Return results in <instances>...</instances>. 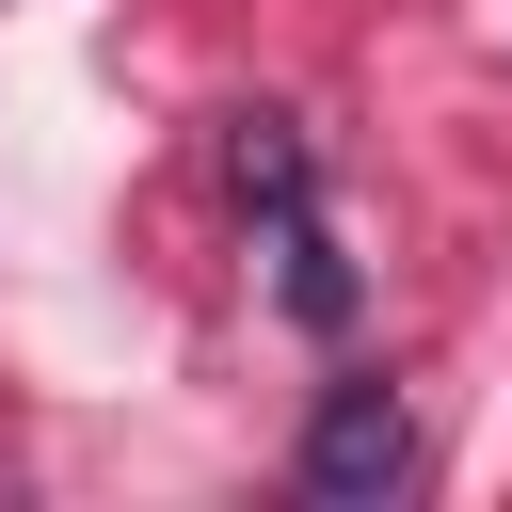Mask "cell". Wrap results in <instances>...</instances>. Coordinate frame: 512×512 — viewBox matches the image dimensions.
<instances>
[{
  "mask_svg": "<svg viewBox=\"0 0 512 512\" xmlns=\"http://www.w3.org/2000/svg\"><path fill=\"white\" fill-rule=\"evenodd\" d=\"M416 480V400L400 384H320V416H304V496L320 512H384Z\"/></svg>",
  "mask_w": 512,
  "mask_h": 512,
  "instance_id": "1",
  "label": "cell"
},
{
  "mask_svg": "<svg viewBox=\"0 0 512 512\" xmlns=\"http://www.w3.org/2000/svg\"><path fill=\"white\" fill-rule=\"evenodd\" d=\"M224 176H240V208H256V224L320 208V176H304V128H288V112H224Z\"/></svg>",
  "mask_w": 512,
  "mask_h": 512,
  "instance_id": "2",
  "label": "cell"
}]
</instances>
